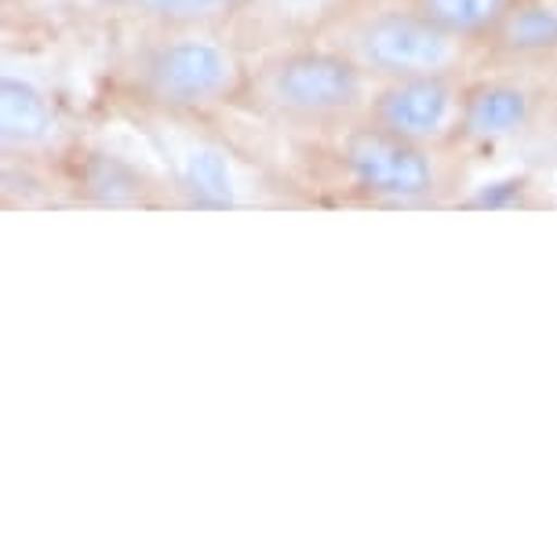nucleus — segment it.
<instances>
[{
    "label": "nucleus",
    "instance_id": "4",
    "mask_svg": "<svg viewBox=\"0 0 557 557\" xmlns=\"http://www.w3.org/2000/svg\"><path fill=\"white\" fill-rule=\"evenodd\" d=\"M448 146L412 143L372 121H354L335 132L332 157L350 190L368 205L430 208L448 194Z\"/></svg>",
    "mask_w": 557,
    "mask_h": 557
},
{
    "label": "nucleus",
    "instance_id": "9",
    "mask_svg": "<svg viewBox=\"0 0 557 557\" xmlns=\"http://www.w3.org/2000/svg\"><path fill=\"white\" fill-rule=\"evenodd\" d=\"M496 62H543L557 55V0H510L507 15L485 40Z\"/></svg>",
    "mask_w": 557,
    "mask_h": 557
},
{
    "label": "nucleus",
    "instance_id": "2",
    "mask_svg": "<svg viewBox=\"0 0 557 557\" xmlns=\"http://www.w3.org/2000/svg\"><path fill=\"white\" fill-rule=\"evenodd\" d=\"M248 81L251 66L240 48L205 26H161L128 62V88L139 107L186 117H208L248 99Z\"/></svg>",
    "mask_w": 557,
    "mask_h": 557
},
{
    "label": "nucleus",
    "instance_id": "7",
    "mask_svg": "<svg viewBox=\"0 0 557 557\" xmlns=\"http://www.w3.org/2000/svg\"><path fill=\"white\" fill-rule=\"evenodd\" d=\"M535 117V91L518 77H478L467 81L462 96L459 143L499 146L529 128Z\"/></svg>",
    "mask_w": 557,
    "mask_h": 557
},
{
    "label": "nucleus",
    "instance_id": "12",
    "mask_svg": "<svg viewBox=\"0 0 557 557\" xmlns=\"http://www.w3.org/2000/svg\"><path fill=\"white\" fill-rule=\"evenodd\" d=\"M81 186L102 205H146L150 201V183L132 164L107 153H91L81 168Z\"/></svg>",
    "mask_w": 557,
    "mask_h": 557
},
{
    "label": "nucleus",
    "instance_id": "6",
    "mask_svg": "<svg viewBox=\"0 0 557 557\" xmlns=\"http://www.w3.org/2000/svg\"><path fill=\"white\" fill-rule=\"evenodd\" d=\"M462 73H423V77L380 81L372 88L364 121L426 146H456L462 124Z\"/></svg>",
    "mask_w": 557,
    "mask_h": 557
},
{
    "label": "nucleus",
    "instance_id": "13",
    "mask_svg": "<svg viewBox=\"0 0 557 557\" xmlns=\"http://www.w3.org/2000/svg\"><path fill=\"white\" fill-rule=\"evenodd\" d=\"M157 26H212L245 12L248 0H117Z\"/></svg>",
    "mask_w": 557,
    "mask_h": 557
},
{
    "label": "nucleus",
    "instance_id": "3",
    "mask_svg": "<svg viewBox=\"0 0 557 557\" xmlns=\"http://www.w3.org/2000/svg\"><path fill=\"white\" fill-rule=\"evenodd\" d=\"M350 55L375 84L423 73H467L485 55L419 12L412 0H354L318 34Z\"/></svg>",
    "mask_w": 557,
    "mask_h": 557
},
{
    "label": "nucleus",
    "instance_id": "11",
    "mask_svg": "<svg viewBox=\"0 0 557 557\" xmlns=\"http://www.w3.org/2000/svg\"><path fill=\"white\" fill-rule=\"evenodd\" d=\"M346 4H354V0H248L245 8H256L251 15H262L288 40H310V37H318Z\"/></svg>",
    "mask_w": 557,
    "mask_h": 557
},
{
    "label": "nucleus",
    "instance_id": "10",
    "mask_svg": "<svg viewBox=\"0 0 557 557\" xmlns=\"http://www.w3.org/2000/svg\"><path fill=\"white\" fill-rule=\"evenodd\" d=\"M412 4L441 29L485 48L488 34L507 15L510 0H412Z\"/></svg>",
    "mask_w": 557,
    "mask_h": 557
},
{
    "label": "nucleus",
    "instance_id": "8",
    "mask_svg": "<svg viewBox=\"0 0 557 557\" xmlns=\"http://www.w3.org/2000/svg\"><path fill=\"white\" fill-rule=\"evenodd\" d=\"M55 102L37 81L4 73L0 77V146L8 157L45 153L55 143Z\"/></svg>",
    "mask_w": 557,
    "mask_h": 557
},
{
    "label": "nucleus",
    "instance_id": "5",
    "mask_svg": "<svg viewBox=\"0 0 557 557\" xmlns=\"http://www.w3.org/2000/svg\"><path fill=\"white\" fill-rule=\"evenodd\" d=\"M143 110L146 139L161 153L164 172L172 190L190 208L205 212H230L248 201V183L240 175V161L230 146L201 128L205 117H186V113Z\"/></svg>",
    "mask_w": 557,
    "mask_h": 557
},
{
    "label": "nucleus",
    "instance_id": "1",
    "mask_svg": "<svg viewBox=\"0 0 557 557\" xmlns=\"http://www.w3.org/2000/svg\"><path fill=\"white\" fill-rule=\"evenodd\" d=\"M375 81L329 40H292L251 66L248 99L273 121L329 128L364 121Z\"/></svg>",
    "mask_w": 557,
    "mask_h": 557
}]
</instances>
